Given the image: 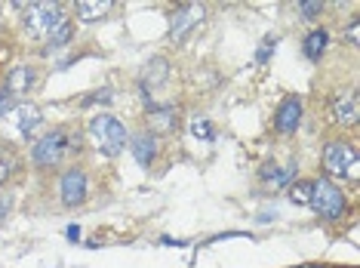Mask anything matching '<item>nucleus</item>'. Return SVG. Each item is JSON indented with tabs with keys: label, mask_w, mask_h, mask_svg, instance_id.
<instances>
[{
	"label": "nucleus",
	"mask_w": 360,
	"mask_h": 268,
	"mask_svg": "<svg viewBox=\"0 0 360 268\" xmlns=\"http://www.w3.org/2000/svg\"><path fill=\"white\" fill-rule=\"evenodd\" d=\"M89 139H93V145L105 154V158H117V154L124 151V145L129 142V136H127V127L120 124L117 117L99 115V117H93V124H89Z\"/></svg>",
	"instance_id": "obj_1"
},
{
	"label": "nucleus",
	"mask_w": 360,
	"mask_h": 268,
	"mask_svg": "<svg viewBox=\"0 0 360 268\" xmlns=\"http://www.w3.org/2000/svg\"><path fill=\"white\" fill-rule=\"evenodd\" d=\"M323 170L326 176L335 179H348V182H357L360 179V158L357 148L348 142H326L323 145Z\"/></svg>",
	"instance_id": "obj_2"
},
{
	"label": "nucleus",
	"mask_w": 360,
	"mask_h": 268,
	"mask_svg": "<svg viewBox=\"0 0 360 268\" xmlns=\"http://www.w3.org/2000/svg\"><path fill=\"white\" fill-rule=\"evenodd\" d=\"M308 207L323 219H342L348 210V200L342 194L339 185H333L330 179H314V189H311V200Z\"/></svg>",
	"instance_id": "obj_3"
},
{
	"label": "nucleus",
	"mask_w": 360,
	"mask_h": 268,
	"mask_svg": "<svg viewBox=\"0 0 360 268\" xmlns=\"http://www.w3.org/2000/svg\"><path fill=\"white\" fill-rule=\"evenodd\" d=\"M71 148V133L68 129H53V133H46L44 139L34 142V148H31V160H34V167L40 170H50L56 164H62V158L68 154Z\"/></svg>",
	"instance_id": "obj_4"
},
{
	"label": "nucleus",
	"mask_w": 360,
	"mask_h": 268,
	"mask_svg": "<svg viewBox=\"0 0 360 268\" xmlns=\"http://www.w3.org/2000/svg\"><path fill=\"white\" fill-rule=\"evenodd\" d=\"M62 19V6L59 4H28L25 6V28L31 37L46 40L53 34V28Z\"/></svg>",
	"instance_id": "obj_5"
},
{
	"label": "nucleus",
	"mask_w": 360,
	"mask_h": 268,
	"mask_svg": "<svg viewBox=\"0 0 360 268\" xmlns=\"http://www.w3.org/2000/svg\"><path fill=\"white\" fill-rule=\"evenodd\" d=\"M203 19V6L200 4H185V6H176L173 15H169V37L173 40H182L185 34H191V28Z\"/></svg>",
	"instance_id": "obj_6"
},
{
	"label": "nucleus",
	"mask_w": 360,
	"mask_h": 268,
	"mask_svg": "<svg viewBox=\"0 0 360 268\" xmlns=\"http://www.w3.org/2000/svg\"><path fill=\"white\" fill-rule=\"evenodd\" d=\"M59 198L65 207H80L86 200V173L84 170H68L59 182Z\"/></svg>",
	"instance_id": "obj_7"
},
{
	"label": "nucleus",
	"mask_w": 360,
	"mask_h": 268,
	"mask_svg": "<svg viewBox=\"0 0 360 268\" xmlns=\"http://www.w3.org/2000/svg\"><path fill=\"white\" fill-rule=\"evenodd\" d=\"M299 120H302V99L299 96H290V99H283V105L277 108L274 127H277V133L281 136H290V133H296Z\"/></svg>",
	"instance_id": "obj_8"
},
{
	"label": "nucleus",
	"mask_w": 360,
	"mask_h": 268,
	"mask_svg": "<svg viewBox=\"0 0 360 268\" xmlns=\"http://www.w3.org/2000/svg\"><path fill=\"white\" fill-rule=\"evenodd\" d=\"M15 124H19L25 139H34L37 129L44 127V111H40L37 105H28V102L19 105V108H15Z\"/></svg>",
	"instance_id": "obj_9"
},
{
	"label": "nucleus",
	"mask_w": 360,
	"mask_h": 268,
	"mask_svg": "<svg viewBox=\"0 0 360 268\" xmlns=\"http://www.w3.org/2000/svg\"><path fill=\"white\" fill-rule=\"evenodd\" d=\"M292 173H296V164H290L286 170H277V164H265L262 167V182L268 191H283L292 185Z\"/></svg>",
	"instance_id": "obj_10"
},
{
	"label": "nucleus",
	"mask_w": 360,
	"mask_h": 268,
	"mask_svg": "<svg viewBox=\"0 0 360 268\" xmlns=\"http://www.w3.org/2000/svg\"><path fill=\"white\" fill-rule=\"evenodd\" d=\"M148 127H151V136L154 133H160V136H169V133H176V111L173 108H151L148 115Z\"/></svg>",
	"instance_id": "obj_11"
},
{
	"label": "nucleus",
	"mask_w": 360,
	"mask_h": 268,
	"mask_svg": "<svg viewBox=\"0 0 360 268\" xmlns=\"http://www.w3.org/2000/svg\"><path fill=\"white\" fill-rule=\"evenodd\" d=\"M333 117L339 120V127H354V124H357L360 108H357V93H354V89H351V93L345 96V99H339V102H335Z\"/></svg>",
	"instance_id": "obj_12"
},
{
	"label": "nucleus",
	"mask_w": 360,
	"mask_h": 268,
	"mask_svg": "<svg viewBox=\"0 0 360 268\" xmlns=\"http://www.w3.org/2000/svg\"><path fill=\"white\" fill-rule=\"evenodd\" d=\"M133 154H136V160L142 167H151V160L158 158V139H154L151 133H139V136H133Z\"/></svg>",
	"instance_id": "obj_13"
},
{
	"label": "nucleus",
	"mask_w": 360,
	"mask_h": 268,
	"mask_svg": "<svg viewBox=\"0 0 360 268\" xmlns=\"http://www.w3.org/2000/svg\"><path fill=\"white\" fill-rule=\"evenodd\" d=\"M75 10H77V15L84 22H99L114 10V4L111 0H77Z\"/></svg>",
	"instance_id": "obj_14"
},
{
	"label": "nucleus",
	"mask_w": 360,
	"mask_h": 268,
	"mask_svg": "<svg viewBox=\"0 0 360 268\" xmlns=\"http://www.w3.org/2000/svg\"><path fill=\"white\" fill-rule=\"evenodd\" d=\"M31 80H34V71H31L28 65L13 68L10 77H6V96H25L31 89Z\"/></svg>",
	"instance_id": "obj_15"
},
{
	"label": "nucleus",
	"mask_w": 360,
	"mask_h": 268,
	"mask_svg": "<svg viewBox=\"0 0 360 268\" xmlns=\"http://www.w3.org/2000/svg\"><path fill=\"white\" fill-rule=\"evenodd\" d=\"M326 44H330V31L317 28V31H311V34L305 37V44H302V50H305L308 59H321L323 50H326Z\"/></svg>",
	"instance_id": "obj_16"
},
{
	"label": "nucleus",
	"mask_w": 360,
	"mask_h": 268,
	"mask_svg": "<svg viewBox=\"0 0 360 268\" xmlns=\"http://www.w3.org/2000/svg\"><path fill=\"white\" fill-rule=\"evenodd\" d=\"M311 189H314V179H299L296 185H290V200H292V204L308 207V200H311Z\"/></svg>",
	"instance_id": "obj_17"
},
{
	"label": "nucleus",
	"mask_w": 360,
	"mask_h": 268,
	"mask_svg": "<svg viewBox=\"0 0 360 268\" xmlns=\"http://www.w3.org/2000/svg\"><path fill=\"white\" fill-rule=\"evenodd\" d=\"M71 37H75V25H71V22L62 15V19H59V25L53 28V34L46 37V40H50V46H59V44H68Z\"/></svg>",
	"instance_id": "obj_18"
},
{
	"label": "nucleus",
	"mask_w": 360,
	"mask_h": 268,
	"mask_svg": "<svg viewBox=\"0 0 360 268\" xmlns=\"http://www.w3.org/2000/svg\"><path fill=\"white\" fill-rule=\"evenodd\" d=\"M15 173H19V160L13 151H6V158H0V185H6Z\"/></svg>",
	"instance_id": "obj_19"
},
{
	"label": "nucleus",
	"mask_w": 360,
	"mask_h": 268,
	"mask_svg": "<svg viewBox=\"0 0 360 268\" xmlns=\"http://www.w3.org/2000/svg\"><path fill=\"white\" fill-rule=\"evenodd\" d=\"M299 10H302V15L314 19V15H321V13H323V4H321V0H314V4H311V0H305V4H299Z\"/></svg>",
	"instance_id": "obj_20"
},
{
	"label": "nucleus",
	"mask_w": 360,
	"mask_h": 268,
	"mask_svg": "<svg viewBox=\"0 0 360 268\" xmlns=\"http://www.w3.org/2000/svg\"><path fill=\"white\" fill-rule=\"evenodd\" d=\"M271 53H274V37H268V44H262V46H259L256 62H259V65H265L268 59H271Z\"/></svg>",
	"instance_id": "obj_21"
},
{
	"label": "nucleus",
	"mask_w": 360,
	"mask_h": 268,
	"mask_svg": "<svg viewBox=\"0 0 360 268\" xmlns=\"http://www.w3.org/2000/svg\"><path fill=\"white\" fill-rule=\"evenodd\" d=\"M194 133H198L200 139H212V127L207 124V120H198V124H194Z\"/></svg>",
	"instance_id": "obj_22"
},
{
	"label": "nucleus",
	"mask_w": 360,
	"mask_h": 268,
	"mask_svg": "<svg viewBox=\"0 0 360 268\" xmlns=\"http://www.w3.org/2000/svg\"><path fill=\"white\" fill-rule=\"evenodd\" d=\"M348 40H351V44H357V40H360V25H357V22H351V25H348Z\"/></svg>",
	"instance_id": "obj_23"
},
{
	"label": "nucleus",
	"mask_w": 360,
	"mask_h": 268,
	"mask_svg": "<svg viewBox=\"0 0 360 268\" xmlns=\"http://www.w3.org/2000/svg\"><path fill=\"white\" fill-rule=\"evenodd\" d=\"M6 108H10V96H6V89H0V117L6 115Z\"/></svg>",
	"instance_id": "obj_24"
},
{
	"label": "nucleus",
	"mask_w": 360,
	"mask_h": 268,
	"mask_svg": "<svg viewBox=\"0 0 360 268\" xmlns=\"http://www.w3.org/2000/svg\"><path fill=\"white\" fill-rule=\"evenodd\" d=\"M68 238H71V241L80 238V229H77V225H71V229H68Z\"/></svg>",
	"instance_id": "obj_25"
}]
</instances>
